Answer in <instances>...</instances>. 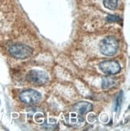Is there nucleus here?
Instances as JSON below:
<instances>
[{"mask_svg": "<svg viewBox=\"0 0 130 131\" xmlns=\"http://www.w3.org/2000/svg\"><path fill=\"white\" fill-rule=\"evenodd\" d=\"M118 42L113 37H107L100 41V49L104 56H111L116 54L118 50Z\"/></svg>", "mask_w": 130, "mask_h": 131, "instance_id": "nucleus-1", "label": "nucleus"}, {"mask_svg": "<svg viewBox=\"0 0 130 131\" xmlns=\"http://www.w3.org/2000/svg\"><path fill=\"white\" fill-rule=\"evenodd\" d=\"M9 52L16 59H26L30 57L32 54V49L24 44H14L9 48Z\"/></svg>", "mask_w": 130, "mask_h": 131, "instance_id": "nucleus-2", "label": "nucleus"}, {"mask_svg": "<svg viewBox=\"0 0 130 131\" xmlns=\"http://www.w3.org/2000/svg\"><path fill=\"white\" fill-rule=\"evenodd\" d=\"M19 99L22 102L27 105H36L41 100V94L33 89H27L19 94Z\"/></svg>", "mask_w": 130, "mask_h": 131, "instance_id": "nucleus-3", "label": "nucleus"}, {"mask_svg": "<svg viewBox=\"0 0 130 131\" xmlns=\"http://www.w3.org/2000/svg\"><path fill=\"white\" fill-rule=\"evenodd\" d=\"M28 79L29 81L36 85H43L48 82L49 77L48 73L40 70H31L28 74Z\"/></svg>", "mask_w": 130, "mask_h": 131, "instance_id": "nucleus-4", "label": "nucleus"}, {"mask_svg": "<svg viewBox=\"0 0 130 131\" xmlns=\"http://www.w3.org/2000/svg\"><path fill=\"white\" fill-rule=\"evenodd\" d=\"M99 68L107 75H116L121 72V66L115 60H105L101 62Z\"/></svg>", "mask_w": 130, "mask_h": 131, "instance_id": "nucleus-5", "label": "nucleus"}, {"mask_svg": "<svg viewBox=\"0 0 130 131\" xmlns=\"http://www.w3.org/2000/svg\"><path fill=\"white\" fill-rule=\"evenodd\" d=\"M74 110L80 114H84L92 110V105L85 101L78 102L74 105Z\"/></svg>", "mask_w": 130, "mask_h": 131, "instance_id": "nucleus-6", "label": "nucleus"}, {"mask_svg": "<svg viewBox=\"0 0 130 131\" xmlns=\"http://www.w3.org/2000/svg\"><path fill=\"white\" fill-rule=\"evenodd\" d=\"M116 84L115 80L110 77H104L102 79V88L104 89H109Z\"/></svg>", "mask_w": 130, "mask_h": 131, "instance_id": "nucleus-7", "label": "nucleus"}, {"mask_svg": "<svg viewBox=\"0 0 130 131\" xmlns=\"http://www.w3.org/2000/svg\"><path fill=\"white\" fill-rule=\"evenodd\" d=\"M104 5L109 10H115L117 7L118 0H104Z\"/></svg>", "mask_w": 130, "mask_h": 131, "instance_id": "nucleus-8", "label": "nucleus"}, {"mask_svg": "<svg viewBox=\"0 0 130 131\" xmlns=\"http://www.w3.org/2000/svg\"><path fill=\"white\" fill-rule=\"evenodd\" d=\"M106 20L108 22H117L120 20V17L116 15H108L106 18Z\"/></svg>", "mask_w": 130, "mask_h": 131, "instance_id": "nucleus-9", "label": "nucleus"}]
</instances>
